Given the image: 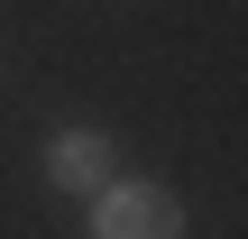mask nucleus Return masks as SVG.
I'll use <instances>...</instances> for the list:
<instances>
[{
  "instance_id": "nucleus-1",
  "label": "nucleus",
  "mask_w": 248,
  "mask_h": 239,
  "mask_svg": "<svg viewBox=\"0 0 248 239\" xmlns=\"http://www.w3.org/2000/svg\"><path fill=\"white\" fill-rule=\"evenodd\" d=\"M92 239H184V203L166 184H101L92 193Z\"/></svg>"
},
{
  "instance_id": "nucleus-2",
  "label": "nucleus",
  "mask_w": 248,
  "mask_h": 239,
  "mask_svg": "<svg viewBox=\"0 0 248 239\" xmlns=\"http://www.w3.org/2000/svg\"><path fill=\"white\" fill-rule=\"evenodd\" d=\"M46 184H55V193H101V184H120V175H110V138H101V129H55Z\"/></svg>"
}]
</instances>
